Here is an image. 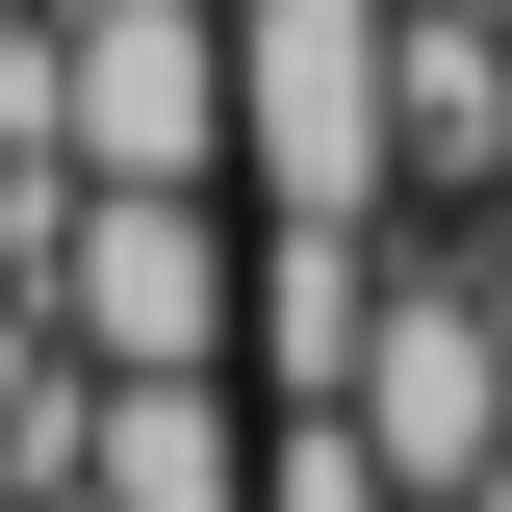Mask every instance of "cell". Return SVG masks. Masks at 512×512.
Here are the masks:
<instances>
[{
  "instance_id": "1",
  "label": "cell",
  "mask_w": 512,
  "mask_h": 512,
  "mask_svg": "<svg viewBox=\"0 0 512 512\" xmlns=\"http://www.w3.org/2000/svg\"><path fill=\"white\" fill-rule=\"evenodd\" d=\"M231 282H256L231 180H77V231L26 256V308H52L77 359H231Z\"/></svg>"
},
{
  "instance_id": "4",
  "label": "cell",
  "mask_w": 512,
  "mask_h": 512,
  "mask_svg": "<svg viewBox=\"0 0 512 512\" xmlns=\"http://www.w3.org/2000/svg\"><path fill=\"white\" fill-rule=\"evenodd\" d=\"M384 154L410 205H512V0H384Z\"/></svg>"
},
{
  "instance_id": "2",
  "label": "cell",
  "mask_w": 512,
  "mask_h": 512,
  "mask_svg": "<svg viewBox=\"0 0 512 512\" xmlns=\"http://www.w3.org/2000/svg\"><path fill=\"white\" fill-rule=\"evenodd\" d=\"M231 180L256 205H410V154H384V0H231Z\"/></svg>"
},
{
  "instance_id": "6",
  "label": "cell",
  "mask_w": 512,
  "mask_h": 512,
  "mask_svg": "<svg viewBox=\"0 0 512 512\" xmlns=\"http://www.w3.org/2000/svg\"><path fill=\"white\" fill-rule=\"evenodd\" d=\"M256 512H384V436L333 410V384H308V410L256 384Z\"/></svg>"
},
{
  "instance_id": "5",
  "label": "cell",
  "mask_w": 512,
  "mask_h": 512,
  "mask_svg": "<svg viewBox=\"0 0 512 512\" xmlns=\"http://www.w3.org/2000/svg\"><path fill=\"white\" fill-rule=\"evenodd\" d=\"M77 512H256V384H231V359H103Z\"/></svg>"
},
{
  "instance_id": "7",
  "label": "cell",
  "mask_w": 512,
  "mask_h": 512,
  "mask_svg": "<svg viewBox=\"0 0 512 512\" xmlns=\"http://www.w3.org/2000/svg\"><path fill=\"white\" fill-rule=\"evenodd\" d=\"M384 512H512V487H384Z\"/></svg>"
},
{
  "instance_id": "3",
  "label": "cell",
  "mask_w": 512,
  "mask_h": 512,
  "mask_svg": "<svg viewBox=\"0 0 512 512\" xmlns=\"http://www.w3.org/2000/svg\"><path fill=\"white\" fill-rule=\"evenodd\" d=\"M77 180H231V0H52Z\"/></svg>"
}]
</instances>
